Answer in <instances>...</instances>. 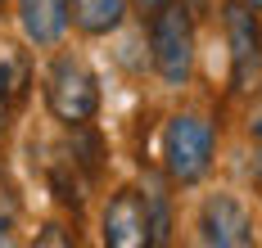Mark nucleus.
I'll return each mask as SVG.
<instances>
[{
    "label": "nucleus",
    "instance_id": "obj_5",
    "mask_svg": "<svg viewBox=\"0 0 262 248\" xmlns=\"http://www.w3.org/2000/svg\"><path fill=\"white\" fill-rule=\"evenodd\" d=\"M199 239L217 248H249L253 244V212L244 208L239 194H208L199 203V221H194Z\"/></svg>",
    "mask_w": 262,
    "mask_h": 248
},
{
    "label": "nucleus",
    "instance_id": "obj_3",
    "mask_svg": "<svg viewBox=\"0 0 262 248\" xmlns=\"http://www.w3.org/2000/svg\"><path fill=\"white\" fill-rule=\"evenodd\" d=\"M217 131L204 113H172L163 131V167L172 185H199L212 171Z\"/></svg>",
    "mask_w": 262,
    "mask_h": 248
},
{
    "label": "nucleus",
    "instance_id": "obj_12",
    "mask_svg": "<svg viewBox=\"0 0 262 248\" xmlns=\"http://www.w3.org/2000/svg\"><path fill=\"white\" fill-rule=\"evenodd\" d=\"M249 136L262 140V109H258V113H249Z\"/></svg>",
    "mask_w": 262,
    "mask_h": 248
},
{
    "label": "nucleus",
    "instance_id": "obj_11",
    "mask_svg": "<svg viewBox=\"0 0 262 248\" xmlns=\"http://www.w3.org/2000/svg\"><path fill=\"white\" fill-rule=\"evenodd\" d=\"M9 109H14V95L5 90V82H0V136L9 131Z\"/></svg>",
    "mask_w": 262,
    "mask_h": 248
},
{
    "label": "nucleus",
    "instance_id": "obj_8",
    "mask_svg": "<svg viewBox=\"0 0 262 248\" xmlns=\"http://www.w3.org/2000/svg\"><path fill=\"white\" fill-rule=\"evenodd\" d=\"M68 18L86 36H113L127 18V0H68Z\"/></svg>",
    "mask_w": 262,
    "mask_h": 248
},
{
    "label": "nucleus",
    "instance_id": "obj_6",
    "mask_svg": "<svg viewBox=\"0 0 262 248\" xmlns=\"http://www.w3.org/2000/svg\"><path fill=\"white\" fill-rule=\"evenodd\" d=\"M100 235L113 248H149V212H145V194L140 190H118L108 199Z\"/></svg>",
    "mask_w": 262,
    "mask_h": 248
},
{
    "label": "nucleus",
    "instance_id": "obj_4",
    "mask_svg": "<svg viewBox=\"0 0 262 248\" xmlns=\"http://www.w3.org/2000/svg\"><path fill=\"white\" fill-rule=\"evenodd\" d=\"M222 18H226V45H231V90L249 95L262 82V23H258V9L231 0Z\"/></svg>",
    "mask_w": 262,
    "mask_h": 248
},
{
    "label": "nucleus",
    "instance_id": "obj_9",
    "mask_svg": "<svg viewBox=\"0 0 262 248\" xmlns=\"http://www.w3.org/2000/svg\"><path fill=\"white\" fill-rule=\"evenodd\" d=\"M140 194H145V212H149V244H167V235H172V208H167L163 185H149Z\"/></svg>",
    "mask_w": 262,
    "mask_h": 248
},
{
    "label": "nucleus",
    "instance_id": "obj_10",
    "mask_svg": "<svg viewBox=\"0 0 262 248\" xmlns=\"http://www.w3.org/2000/svg\"><path fill=\"white\" fill-rule=\"evenodd\" d=\"M163 5H172V0H127V9L136 14V18H140V23H145V18H154Z\"/></svg>",
    "mask_w": 262,
    "mask_h": 248
},
{
    "label": "nucleus",
    "instance_id": "obj_1",
    "mask_svg": "<svg viewBox=\"0 0 262 248\" xmlns=\"http://www.w3.org/2000/svg\"><path fill=\"white\" fill-rule=\"evenodd\" d=\"M46 109L54 122L73 127H91L100 113V77L91 72V63L73 50H59L46 68Z\"/></svg>",
    "mask_w": 262,
    "mask_h": 248
},
{
    "label": "nucleus",
    "instance_id": "obj_14",
    "mask_svg": "<svg viewBox=\"0 0 262 248\" xmlns=\"http://www.w3.org/2000/svg\"><path fill=\"white\" fill-rule=\"evenodd\" d=\"M0 9H5V0H0Z\"/></svg>",
    "mask_w": 262,
    "mask_h": 248
},
{
    "label": "nucleus",
    "instance_id": "obj_13",
    "mask_svg": "<svg viewBox=\"0 0 262 248\" xmlns=\"http://www.w3.org/2000/svg\"><path fill=\"white\" fill-rule=\"evenodd\" d=\"M239 5H249V9H262V0H239Z\"/></svg>",
    "mask_w": 262,
    "mask_h": 248
},
{
    "label": "nucleus",
    "instance_id": "obj_2",
    "mask_svg": "<svg viewBox=\"0 0 262 248\" xmlns=\"http://www.w3.org/2000/svg\"><path fill=\"white\" fill-rule=\"evenodd\" d=\"M149 23V59L154 72L167 86H185L194 77V59H199V41H194V14L185 9L181 0L163 5Z\"/></svg>",
    "mask_w": 262,
    "mask_h": 248
},
{
    "label": "nucleus",
    "instance_id": "obj_7",
    "mask_svg": "<svg viewBox=\"0 0 262 248\" xmlns=\"http://www.w3.org/2000/svg\"><path fill=\"white\" fill-rule=\"evenodd\" d=\"M73 28L68 18V0H18V32L27 45L54 50Z\"/></svg>",
    "mask_w": 262,
    "mask_h": 248
}]
</instances>
